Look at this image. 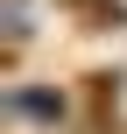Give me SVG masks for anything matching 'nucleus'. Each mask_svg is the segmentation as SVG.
<instances>
[{
  "label": "nucleus",
  "mask_w": 127,
  "mask_h": 134,
  "mask_svg": "<svg viewBox=\"0 0 127 134\" xmlns=\"http://www.w3.org/2000/svg\"><path fill=\"white\" fill-rule=\"evenodd\" d=\"M7 113H14V120H35V127H57V120H64V92H49V85H14V92H7Z\"/></svg>",
  "instance_id": "f257e3e1"
},
{
  "label": "nucleus",
  "mask_w": 127,
  "mask_h": 134,
  "mask_svg": "<svg viewBox=\"0 0 127 134\" xmlns=\"http://www.w3.org/2000/svg\"><path fill=\"white\" fill-rule=\"evenodd\" d=\"M85 85H92V113L106 120V113L120 106V78H106V71H99V78H85Z\"/></svg>",
  "instance_id": "f03ea898"
}]
</instances>
